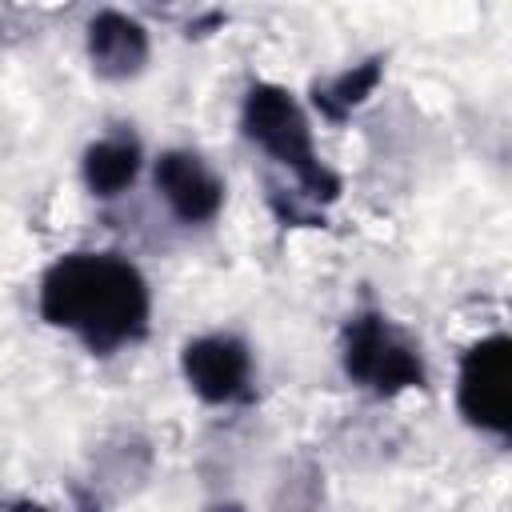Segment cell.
Here are the masks:
<instances>
[{"label":"cell","instance_id":"cell-5","mask_svg":"<svg viewBox=\"0 0 512 512\" xmlns=\"http://www.w3.org/2000/svg\"><path fill=\"white\" fill-rule=\"evenodd\" d=\"M180 376L200 404L232 408L256 400V360L236 332H200L180 348Z\"/></svg>","mask_w":512,"mask_h":512},{"label":"cell","instance_id":"cell-6","mask_svg":"<svg viewBox=\"0 0 512 512\" xmlns=\"http://www.w3.org/2000/svg\"><path fill=\"white\" fill-rule=\"evenodd\" d=\"M152 184H156V196L164 200L168 216L188 228L212 224L228 200L224 176L192 148H164L152 160Z\"/></svg>","mask_w":512,"mask_h":512},{"label":"cell","instance_id":"cell-3","mask_svg":"<svg viewBox=\"0 0 512 512\" xmlns=\"http://www.w3.org/2000/svg\"><path fill=\"white\" fill-rule=\"evenodd\" d=\"M340 368L360 392L376 400H396L404 392L428 388V364L420 344L380 308H360L344 320Z\"/></svg>","mask_w":512,"mask_h":512},{"label":"cell","instance_id":"cell-9","mask_svg":"<svg viewBox=\"0 0 512 512\" xmlns=\"http://www.w3.org/2000/svg\"><path fill=\"white\" fill-rule=\"evenodd\" d=\"M384 80V56H368V60H356L324 80L312 84V108L328 120V124H344L356 108L368 104V96L380 88Z\"/></svg>","mask_w":512,"mask_h":512},{"label":"cell","instance_id":"cell-7","mask_svg":"<svg viewBox=\"0 0 512 512\" xmlns=\"http://www.w3.org/2000/svg\"><path fill=\"white\" fill-rule=\"evenodd\" d=\"M84 52L100 80L124 84L148 68L152 36H148L144 20H136L132 12L100 8V12H92V20L84 28Z\"/></svg>","mask_w":512,"mask_h":512},{"label":"cell","instance_id":"cell-2","mask_svg":"<svg viewBox=\"0 0 512 512\" xmlns=\"http://www.w3.org/2000/svg\"><path fill=\"white\" fill-rule=\"evenodd\" d=\"M240 136L268 156V164H276L292 192L324 212L328 204L340 200L344 180L324 164V156L316 152V136H312V120L308 108L300 104L296 92H288L284 84L272 80H256L248 84L244 100H240Z\"/></svg>","mask_w":512,"mask_h":512},{"label":"cell","instance_id":"cell-10","mask_svg":"<svg viewBox=\"0 0 512 512\" xmlns=\"http://www.w3.org/2000/svg\"><path fill=\"white\" fill-rule=\"evenodd\" d=\"M8 512H52V508H44V504H36V500H20V504H12Z\"/></svg>","mask_w":512,"mask_h":512},{"label":"cell","instance_id":"cell-1","mask_svg":"<svg viewBox=\"0 0 512 512\" xmlns=\"http://www.w3.org/2000/svg\"><path fill=\"white\" fill-rule=\"evenodd\" d=\"M36 312L92 356L136 348L152 328V288L136 260L112 248L56 256L36 280Z\"/></svg>","mask_w":512,"mask_h":512},{"label":"cell","instance_id":"cell-4","mask_svg":"<svg viewBox=\"0 0 512 512\" xmlns=\"http://www.w3.org/2000/svg\"><path fill=\"white\" fill-rule=\"evenodd\" d=\"M456 412L460 420L492 440L512 432V340L508 332H488L472 340L456 360Z\"/></svg>","mask_w":512,"mask_h":512},{"label":"cell","instance_id":"cell-8","mask_svg":"<svg viewBox=\"0 0 512 512\" xmlns=\"http://www.w3.org/2000/svg\"><path fill=\"white\" fill-rule=\"evenodd\" d=\"M140 168H144V144L132 128H112L96 136L80 156V180L96 200L124 196L140 180Z\"/></svg>","mask_w":512,"mask_h":512}]
</instances>
